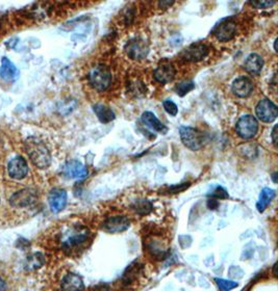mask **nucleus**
Wrapping results in <instances>:
<instances>
[{
    "instance_id": "nucleus-19",
    "label": "nucleus",
    "mask_w": 278,
    "mask_h": 291,
    "mask_svg": "<svg viewBox=\"0 0 278 291\" xmlns=\"http://www.w3.org/2000/svg\"><path fill=\"white\" fill-rule=\"evenodd\" d=\"M35 200V193L29 189H23L15 193L11 198V204L15 207H25L33 203Z\"/></svg>"
},
{
    "instance_id": "nucleus-21",
    "label": "nucleus",
    "mask_w": 278,
    "mask_h": 291,
    "mask_svg": "<svg viewBox=\"0 0 278 291\" xmlns=\"http://www.w3.org/2000/svg\"><path fill=\"white\" fill-rule=\"evenodd\" d=\"M142 122L143 124H145V126L150 128L151 130L162 132V133L167 132V128L165 127V125L156 118L154 113L150 111H145L142 114Z\"/></svg>"
},
{
    "instance_id": "nucleus-33",
    "label": "nucleus",
    "mask_w": 278,
    "mask_h": 291,
    "mask_svg": "<svg viewBox=\"0 0 278 291\" xmlns=\"http://www.w3.org/2000/svg\"><path fill=\"white\" fill-rule=\"evenodd\" d=\"M272 141L275 147H277V125L274 126L273 131H272Z\"/></svg>"
},
{
    "instance_id": "nucleus-14",
    "label": "nucleus",
    "mask_w": 278,
    "mask_h": 291,
    "mask_svg": "<svg viewBox=\"0 0 278 291\" xmlns=\"http://www.w3.org/2000/svg\"><path fill=\"white\" fill-rule=\"evenodd\" d=\"M61 289L62 291H85V284L80 275L68 273L61 281Z\"/></svg>"
},
{
    "instance_id": "nucleus-20",
    "label": "nucleus",
    "mask_w": 278,
    "mask_h": 291,
    "mask_svg": "<svg viewBox=\"0 0 278 291\" xmlns=\"http://www.w3.org/2000/svg\"><path fill=\"white\" fill-rule=\"evenodd\" d=\"M264 66V61L262 56L256 53H251L244 63V69L251 75H258L261 73Z\"/></svg>"
},
{
    "instance_id": "nucleus-6",
    "label": "nucleus",
    "mask_w": 278,
    "mask_h": 291,
    "mask_svg": "<svg viewBox=\"0 0 278 291\" xmlns=\"http://www.w3.org/2000/svg\"><path fill=\"white\" fill-rule=\"evenodd\" d=\"M179 133L183 145L190 150L198 151L205 146L206 139L201 131L192 127H181Z\"/></svg>"
},
{
    "instance_id": "nucleus-35",
    "label": "nucleus",
    "mask_w": 278,
    "mask_h": 291,
    "mask_svg": "<svg viewBox=\"0 0 278 291\" xmlns=\"http://www.w3.org/2000/svg\"><path fill=\"white\" fill-rule=\"evenodd\" d=\"M274 49H275V51H277V38H276L275 42H274Z\"/></svg>"
},
{
    "instance_id": "nucleus-17",
    "label": "nucleus",
    "mask_w": 278,
    "mask_h": 291,
    "mask_svg": "<svg viewBox=\"0 0 278 291\" xmlns=\"http://www.w3.org/2000/svg\"><path fill=\"white\" fill-rule=\"evenodd\" d=\"M175 69L169 63H163L161 64L154 71V78L160 84L166 85L171 82L175 77Z\"/></svg>"
},
{
    "instance_id": "nucleus-12",
    "label": "nucleus",
    "mask_w": 278,
    "mask_h": 291,
    "mask_svg": "<svg viewBox=\"0 0 278 291\" xmlns=\"http://www.w3.org/2000/svg\"><path fill=\"white\" fill-rule=\"evenodd\" d=\"M209 51L210 49L206 44H193L182 51L181 57L187 62H199L209 54Z\"/></svg>"
},
{
    "instance_id": "nucleus-32",
    "label": "nucleus",
    "mask_w": 278,
    "mask_h": 291,
    "mask_svg": "<svg viewBox=\"0 0 278 291\" xmlns=\"http://www.w3.org/2000/svg\"><path fill=\"white\" fill-rule=\"evenodd\" d=\"M250 5L255 9H268L275 5L274 2H253Z\"/></svg>"
},
{
    "instance_id": "nucleus-2",
    "label": "nucleus",
    "mask_w": 278,
    "mask_h": 291,
    "mask_svg": "<svg viewBox=\"0 0 278 291\" xmlns=\"http://www.w3.org/2000/svg\"><path fill=\"white\" fill-rule=\"evenodd\" d=\"M145 278L144 265L140 262H134L129 265L123 274L117 291H134L138 288Z\"/></svg>"
},
{
    "instance_id": "nucleus-4",
    "label": "nucleus",
    "mask_w": 278,
    "mask_h": 291,
    "mask_svg": "<svg viewBox=\"0 0 278 291\" xmlns=\"http://www.w3.org/2000/svg\"><path fill=\"white\" fill-rule=\"evenodd\" d=\"M90 85L96 91L103 92L112 84V73L104 65H96L93 67L88 75Z\"/></svg>"
},
{
    "instance_id": "nucleus-11",
    "label": "nucleus",
    "mask_w": 278,
    "mask_h": 291,
    "mask_svg": "<svg viewBox=\"0 0 278 291\" xmlns=\"http://www.w3.org/2000/svg\"><path fill=\"white\" fill-rule=\"evenodd\" d=\"M131 226V221L125 216L107 217L102 223V229L107 233H121Z\"/></svg>"
},
{
    "instance_id": "nucleus-29",
    "label": "nucleus",
    "mask_w": 278,
    "mask_h": 291,
    "mask_svg": "<svg viewBox=\"0 0 278 291\" xmlns=\"http://www.w3.org/2000/svg\"><path fill=\"white\" fill-rule=\"evenodd\" d=\"M129 92L137 97L143 96L146 93V87L143 85V82L137 80L135 82H131V85H129Z\"/></svg>"
},
{
    "instance_id": "nucleus-30",
    "label": "nucleus",
    "mask_w": 278,
    "mask_h": 291,
    "mask_svg": "<svg viewBox=\"0 0 278 291\" xmlns=\"http://www.w3.org/2000/svg\"><path fill=\"white\" fill-rule=\"evenodd\" d=\"M163 105H164L165 110H166L167 112H168L170 115L175 116V115L177 114V112H178V107H177V105H176L173 101H171V100H166V101H164Z\"/></svg>"
},
{
    "instance_id": "nucleus-9",
    "label": "nucleus",
    "mask_w": 278,
    "mask_h": 291,
    "mask_svg": "<svg viewBox=\"0 0 278 291\" xmlns=\"http://www.w3.org/2000/svg\"><path fill=\"white\" fill-rule=\"evenodd\" d=\"M255 111L257 118L265 123H272L276 120L278 115L277 106L269 99H263L259 101L256 105Z\"/></svg>"
},
{
    "instance_id": "nucleus-18",
    "label": "nucleus",
    "mask_w": 278,
    "mask_h": 291,
    "mask_svg": "<svg viewBox=\"0 0 278 291\" xmlns=\"http://www.w3.org/2000/svg\"><path fill=\"white\" fill-rule=\"evenodd\" d=\"M253 91V84L252 81L247 78V77H240L235 79L232 84V92L235 96L241 97V98H245L248 97Z\"/></svg>"
},
{
    "instance_id": "nucleus-15",
    "label": "nucleus",
    "mask_w": 278,
    "mask_h": 291,
    "mask_svg": "<svg viewBox=\"0 0 278 291\" xmlns=\"http://www.w3.org/2000/svg\"><path fill=\"white\" fill-rule=\"evenodd\" d=\"M63 171L66 177L72 179H84L88 176V170L82 162L77 160L68 161L64 165Z\"/></svg>"
},
{
    "instance_id": "nucleus-25",
    "label": "nucleus",
    "mask_w": 278,
    "mask_h": 291,
    "mask_svg": "<svg viewBox=\"0 0 278 291\" xmlns=\"http://www.w3.org/2000/svg\"><path fill=\"white\" fill-rule=\"evenodd\" d=\"M131 208L137 213V215L146 216L148 213L151 212L153 206L150 201H148L146 199H138L132 203Z\"/></svg>"
},
{
    "instance_id": "nucleus-13",
    "label": "nucleus",
    "mask_w": 278,
    "mask_h": 291,
    "mask_svg": "<svg viewBox=\"0 0 278 291\" xmlns=\"http://www.w3.org/2000/svg\"><path fill=\"white\" fill-rule=\"evenodd\" d=\"M8 171H9V175L13 179L21 180L27 175L28 167L23 157L18 156V157L13 158L10 161L8 165Z\"/></svg>"
},
{
    "instance_id": "nucleus-28",
    "label": "nucleus",
    "mask_w": 278,
    "mask_h": 291,
    "mask_svg": "<svg viewBox=\"0 0 278 291\" xmlns=\"http://www.w3.org/2000/svg\"><path fill=\"white\" fill-rule=\"evenodd\" d=\"M215 281L221 291H230L237 287V283L233 281H228L224 279H216Z\"/></svg>"
},
{
    "instance_id": "nucleus-27",
    "label": "nucleus",
    "mask_w": 278,
    "mask_h": 291,
    "mask_svg": "<svg viewBox=\"0 0 278 291\" xmlns=\"http://www.w3.org/2000/svg\"><path fill=\"white\" fill-rule=\"evenodd\" d=\"M195 88V84L192 80H188V81H182L180 82L177 88H176V93L179 96H184L187 95L189 92H191L193 89Z\"/></svg>"
},
{
    "instance_id": "nucleus-23",
    "label": "nucleus",
    "mask_w": 278,
    "mask_h": 291,
    "mask_svg": "<svg viewBox=\"0 0 278 291\" xmlns=\"http://www.w3.org/2000/svg\"><path fill=\"white\" fill-rule=\"evenodd\" d=\"M93 109H94V112L96 113L97 115V118L99 119V121L103 124H106V123H109V122H112L115 120L116 118V115L114 113V111L102 105V104H96L94 105V107H93Z\"/></svg>"
},
{
    "instance_id": "nucleus-3",
    "label": "nucleus",
    "mask_w": 278,
    "mask_h": 291,
    "mask_svg": "<svg viewBox=\"0 0 278 291\" xmlns=\"http://www.w3.org/2000/svg\"><path fill=\"white\" fill-rule=\"evenodd\" d=\"M26 151L31 161L40 169H46L51 162V155L47 147L39 140L29 139L26 142Z\"/></svg>"
},
{
    "instance_id": "nucleus-22",
    "label": "nucleus",
    "mask_w": 278,
    "mask_h": 291,
    "mask_svg": "<svg viewBox=\"0 0 278 291\" xmlns=\"http://www.w3.org/2000/svg\"><path fill=\"white\" fill-rule=\"evenodd\" d=\"M19 71L16 66L7 57H4L2 61V67H0V77H3L6 80H15Z\"/></svg>"
},
{
    "instance_id": "nucleus-7",
    "label": "nucleus",
    "mask_w": 278,
    "mask_h": 291,
    "mask_svg": "<svg viewBox=\"0 0 278 291\" xmlns=\"http://www.w3.org/2000/svg\"><path fill=\"white\" fill-rule=\"evenodd\" d=\"M235 129L241 138H243L245 140L252 139L257 133L258 122L253 115L246 114L241 116L240 120L236 123Z\"/></svg>"
},
{
    "instance_id": "nucleus-5",
    "label": "nucleus",
    "mask_w": 278,
    "mask_h": 291,
    "mask_svg": "<svg viewBox=\"0 0 278 291\" xmlns=\"http://www.w3.org/2000/svg\"><path fill=\"white\" fill-rule=\"evenodd\" d=\"M144 248H145L144 251H146L147 255L150 256L154 260L164 259L169 251L167 241L161 236L155 235V234L150 235L149 237L146 238Z\"/></svg>"
},
{
    "instance_id": "nucleus-10",
    "label": "nucleus",
    "mask_w": 278,
    "mask_h": 291,
    "mask_svg": "<svg viewBox=\"0 0 278 291\" xmlns=\"http://www.w3.org/2000/svg\"><path fill=\"white\" fill-rule=\"evenodd\" d=\"M214 34L220 42H228L236 34V23L232 19H226L215 27Z\"/></svg>"
},
{
    "instance_id": "nucleus-26",
    "label": "nucleus",
    "mask_w": 278,
    "mask_h": 291,
    "mask_svg": "<svg viewBox=\"0 0 278 291\" xmlns=\"http://www.w3.org/2000/svg\"><path fill=\"white\" fill-rule=\"evenodd\" d=\"M44 256L41 253H35L32 256L28 257L27 260V266L30 269H35V268H39L44 264Z\"/></svg>"
},
{
    "instance_id": "nucleus-8",
    "label": "nucleus",
    "mask_w": 278,
    "mask_h": 291,
    "mask_svg": "<svg viewBox=\"0 0 278 291\" xmlns=\"http://www.w3.org/2000/svg\"><path fill=\"white\" fill-rule=\"evenodd\" d=\"M125 52L129 58L135 61H141L148 55L149 48L142 38H133L125 46Z\"/></svg>"
},
{
    "instance_id": "nucleus-24",
    "label": "nucleus",
    "mask_w": 278,
    "mask_h": 291,
    "mask_svg": "<svg viewBox=\"0 0 278 291\" xmlns=\"http://www.w3.org/2000/svg\"><path fill=\"white\" fill-rule=\"evenodd\" d=\"M275 197V191L271 188H264L261 192V195H259V199L258 202L256 204V208L259 212H264L265 209L268 207V205L271 203V201L274 199Z\"/></svg>"
},
{
    "instance_id": "nucleus-1",
    "label": "nucleus",
    "mask_w": 278,
    "mask_h": 291,
    "mask_svg": "<svg viewBox=\"0 0 278 291\" xmlns=\"http://www.w3.org/2000/svg\"><path fill=\"white\" fill-rule=\"evenodd\" d=\"M91 232L88 227L82 224H73L65 229L60 237V243L68 255L78 254L83 252L90 241Z\"/></svg>"
},
{
    "instance_id": "nucleus-16",
    "label": "nucleus",
    "mask_w": 278,
    "mask_h": 291,
    "mask_svg": "<svg viewBox=\"0 0 278 291\" xmlns=\"http://www.w3.org/2000/svg\"><path fill=\"white\" fill-rule=\"evenodd\" d=\"M49 205L53 212L62 211L67 204V192L61 188H54L49 193Z\"/></svg>"
},
{
    "instance_id": "nucleus-31",
    "label": "nucleus",
    "mask_w": 278,
    "mask_h": 291,
    "mask_svg": "<svg viewBox=\"0 0 278 291\" xmlns=\"http://www.w3.org/2000/svg\"><path fill=\"white\" fill-rule=\"evenodd\" d=\"M212 196L216 199H227L228 198V193L226 192V190L223 188V187H221V186H218L212 193Z\"/></svg>"
},
{
    "instance_id": "nucleus-34",
    "label": "nucleus",
    "mask_w": 278,
    "mask_h": 291,
    "mask_svg": "<svg viewBox=\"0 0 278 291\" xmlns=\"http://www.w3.org/2000/svg\"><path fill=\"white\" fill-rule=\"evenodd\" d=\"M6 289H7V284L2 278H0V291H5Z\"/></svg>"
}]
</instances>
